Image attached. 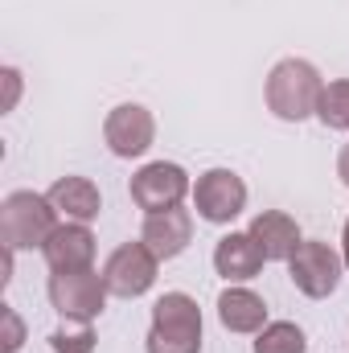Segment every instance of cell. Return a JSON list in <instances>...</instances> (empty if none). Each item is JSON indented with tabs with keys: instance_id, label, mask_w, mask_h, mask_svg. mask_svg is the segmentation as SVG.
<instances>
[{
	"instance_id": "1",
	"label": "cell",
	"mask_w": 349,
	"mask_h": 353,
	"mask_svg": "<svg viewBox=\"0 0 349 353\" xmlns=\"http://www.w3.org/2000/svg\"><path fill=\"white\" fill-rule=\"evenodd\" d=\"M321 70L304 58H283L271 66L267 74V107L275 119L283 123H300L308 115H317V103H321Z\"/></svg>"
},
{
	"instance_id": "2",
	"label": "cell",
	"mask_w": 349,
	"mask_h": 353,
	"mask_svg": "<svg viewBox=\"0 0 349 353\" xmlns=\"http://www.w3.org/2000/svg\"><path fill=\"white\" fill-rule=\"evenodd\" d=\"M58 230V210L50 205L46 193L17 189L0 201V243L8 251H29L46 247V239Z\"/></svg>"
},
{
	"instance_id": "3",
	"label": "cell",
	"mask_w": 349,
	"mask_h": 353,
	"mask_svg": "<svg viewBox=\"0 0 349 353\" xmlns=\"http://www.w3.org/2000/svg\"><path fill=\"white\" fill-rule=\"evenodd\" d=\"M148 353H201V308L189 292H165L152 304Z\"/></svg>"
},
{
	"instance_id": "4",
	"label": "cell",
	"mask_w": 349,
	"mask_h": 353,
	"mask_svg": "<svg viewBox=\"0 0 349 353\" xmlns=\"http://www.w3.org/2000/svg\"><path fill=\"white\" fill-rule=\"evenodd\" d=\"M50 304L62 321H94L103 308H107V283H103V271H50Z\"/></svg>"
},
{
	"instance_id": "5",
	"label": "cell",
	"mask_w": 349,
	"mask_h": 353,
	"mask_svg": "<svg viewBox=\"0 0 349 353\" xmlns=\"http://www.w3.org/2000/svg\"><path fill=\"white\" fill-rule=\"evenodd\" d=\"M288 275H292V283H296L308 300H329V296L337 292L341 275H346V259H341L329 243L304 239V243L296 247V255L288 259Z\"/></svg>"
},
{
	"instance_id": "6",
	"label": "cell",
	"mask_w": 349,
	"mask_h": 353,
	"mask_svg": "<svg viewBox=\"0 0 349 353\" xmlns=\"http://www.w3.org/2000/svg\"><path fill=\"white\" fill-rule=\"evenodd\" d=\"M157 267H161V259L148 251L144 239H140V243H123V247H115V251L107 255V263H103V283H107L111 296L136 300V296H144V292L157 283Z\"/></svg>"
},
{
	"instance_id": "7",
	"label": "cell",
	"mask_w": 349,
	"mask_h": 353,
	"mask_svg": "<svg viewBox=\"0 0 349 353\" xmlns=\"http://www.w3.org/2000/svg\"><path fill=\"white\" fill-rule=\"evenodd\" d=\"M193 210L206 222H214V226L235 222L247 210V181L235 169H210V173H201L197 185H193Z\"/></svg>"
},
{
	"instance_id": "8",
	"label": "cell",
	"mask_w": 349,
	"mask_h": 353,
	"mask_svg": "<svg viewBox=\"0 0 349 353\" xmlns=\"http://www.w3.org/2000/svg\"><path fill=\"white\" fill-rule=\"evenodd\" d=\"M128 189H132V201L144 214H161V210L181 205L193 185H189V173L181 165H173V161H152V165H144L140 173L132 176Z\"/></svg>"
},
{
	"instance_id": "9",
	"label": "cell",
	"mask_w": 349,
	"mask_h": 353,
	"mask_svg": "<svg viewBox=\"0 0 349 353\" xmlns=\"http://www.w3.org/2000/svg\"><path fill=\"white\" fill-rule=\"evenodd\" d=\"M103 140L115 157L132 161V157H144L157 140V119L144 103H119L111 107V115L103 119Z\"/></svg>"
},
{
	"instance_id": "10",
	"label": "cell",
	"mask_w": 349,
	"mask_h": 353,
	"mask_svg": "<svg viewBox=\"0 0 349 353\" xmlns=\"http://www.w3.org/2000/svg\"><path fill=\"white\" fill-rule=\"evenodd\" d=\"M140 239L148 243V251L165 263V259H177L189 243H193V214L189 210H161V214H144V230Z\"/></svg>"
},
{
	"instance_id": "11",
	"label": "cell",
	"mask_w": 349,
	"mask_h": 353,
	"mask_svg": "<svg viewBox=\"0 0 349 353\" xmlns=\"http://www.w3.org/2000/svg\"><path fill=\"white\" fill-rule=\"evenodd\" d=\"M267 263V255L259 251V243L251 239V230H230L226 239H218L214 247V271L226 279V283H247L255 279Z\"/></svg>"
},
{
	"instance_id": "12",
	"label": "cell",
	"mask_w": 349,
	"mask_h": 353,
	"mask_svg": "<svg viewBox=\"0 0 349 353\" xmlns=\"http://www.w3.org/2000/svg\"><path fill=\"white\" fill-rule=\"evenodd\" d=\"M50 271H87L94 263V234L87 230V222H62L46 247H41Z\"/></svg>"
},
{
	"instance_id": "13",
	"label": "cell",
	"mask_w": 349,
	"mask_h": 353,
	"mask_svg": "<svg viewBox=\"0 0 349 353\" xmlns=\"http://www.w3.org/2000/svg\"><path fill=\"white\" fill-rule=\"evenodd\" d=\"M247 230H251V239L259 243V251L267 255V263H288V259L296 255V247L304 243L296 218L283 214V210H263V214H255Z\"/></svg>"
},
{
	"instance_id": "14",
	"label": "cell",
	"mask_w": 349,
	"mask_h": 353,
	"mask_svg": "<svg viewBox=\"0 0 349 353\" xmlns=\"http://www.w3.org/2000/svg\"><path fill=\"white\" fill-rule=\"evenodd\" d=\"M46 197H50V205H54L66 222H94L99 210H103L99 185H94L90 176H58Z\"/></svg>"
},
{
	"instance_id": "15",
	"label": "cell",
	"mask_w": 349,
	"mask_h": 353,
	"mask_svg": "<svg viewBox=\"0 0 349 353\" xmlns=\"http://www.w3.org/2000/svg\"><path fill=\"white\" fill-rule=\"evenodd\" d=\"M218 321L230 333H259L263 325H267V304H263V296H255L251 288L230 283L218 296Z\"/></svg>"
},
{
	"instance_id": "16",
	"label": "cell",
	"mask_w": 349,
	"mask_h": 353,
	"mask_svg": "<svg viewBox=\"0 0 349 353\" xmlns=\"http://www.w3.org/2000/svg\"><path fill=\"white\" fill-rule=\"evenodd\" d=\"M255 353H308V337L292 321H271L255 333Z\"/></svg>"
},
{
	"instance_id": "17",
	"label": "cell",
	"mask_w": 349,
	"mask_h": 353,
	"mask_svg": "<svg viewBox=\"0 0 349 353\" xmlns=\"http://www.w3.org/2000/svg\"><path fill=\"white\" fill-rule=\"evenodd\" d=\"M317 119L333 132H349V79H333L321 90V103H317Z\"/></svg>"
},
{
	"instance_id": "18",
	"label": "cell",
	"mask_w": 349,
	"mask_h": 353,
	"mask_svg": "<svg viewBox=\"0 0 349 353\" xmlns=\"http://www.w3.org/2000/svg\"><path fill=\"white\" fill-rule=\"evenodd\" d=\"M50 350L54 353H94V329L90 321H66L62 329L50 333Z\"/></svg>"
},
{
	"instance_id": "19",
	"label": "cell",
	"mask_w": 349,
	"mask_h": 353,
	"mask_svg": "<svg viewBox=\"0 0 349 353\" xmlns=\"http://www.w3.org/2000/svg\"><path fill=\"white\" fill-rule=\"evenodd\" d=\"M0 316H4V329H8V341H4V350L17 353V350H21V341H25V325H21V316H17L8 304H4V312H0Z\"/></svg>"
},
{
	"instance_id": "20",
	"label": "cell",
	"mask_w": 349,
	"mask_h": 353,
	"mask_svg": "<svg viewBox=\"0 0 349 353\" xmlns=\"http://www.w3.org/2000/svg\"><path fill=\"white\" fill-rule=\"evenodd\" d=\"M4 83H8V99H4V111H12V107H17V94H21V74H17V70L8 66V70H4Z\"/></svg>"
},
{
	"instance_id": "21",
	"label": "cell",
	"mask_w": 349,
	"mask_h": 353,
	"mask_svg": "<svg viewBox=\"0 0 349 353\" xmlns=\"http://www.w3.org/2000/svg\"><path fill=\"white\" fill-rule=\"evenodd\" d=\"M337 176H341V185L349 189V144L341 148V157H337Z\"/></svg>"
},
{
	"instance_id": "22",
	"label": "cell",
	"mask_w": 349,
	"mask_h": 353,
	"mask_svg": "<svg viewBox=\"0 0 349 353\" xmlns=\"http://www.w3.org/2000/svg\"><path fill=\"white\" fill-rule=\"evenodd\" d=\"M341 259L349 267V218H346V230H341Z\"/></svg>"
}]
</instances>
